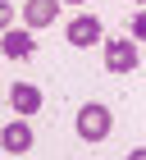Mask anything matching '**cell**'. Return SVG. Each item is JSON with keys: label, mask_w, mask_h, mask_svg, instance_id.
<instances>
[{"label": "cell", "mask_w": 146, "mask_h": 160, "mask_svg": "<svg viewBox=\"0 0 146 160\" xmlns=\"http://www.w3.org/2000/svg\"><path fill=\"white\" fill-rule=\"evenodd\" d=\"M110 128H114V114H110V105H100V101H87L82 110H78V137L82 142H105Z\"/></svg>", "instance_id": "6da1fadb"}, {"label": "cell", "mask_w": 146, "mask_h": 160, "mask_svg": "<svg viewBox=\"0 0 146 160\" xmlns=\"http://www.w3.org/2000/svg\"><path fill=\"white\" fill-rule=\"evenodd\" d=\"M64 37H69L73 50H87V46H100V37H105V23H100L96 14H78L69 28H64Z\"/></svg>", "instance_id": "7a4b0ae2"}, {"label": "cell", "mask_w": 146, "mask_h": 160, "mask_svg": "<svg viewBox=\"0 0 146 160\" xmlns=\"http://www.w3.org/2000/svg\"><path fill=\"white\" fill-rule=\"evenodd\" d=\"M0 50H5V60H32L36 55V37L27 28H5L0 32Z\"/></svg>", "instance_id": "3957f363"}, {"label": "cell", "mask_w": 146, "mask_h": 160, "mask_svg": "<svg viewBox=\"0 0 146 160\" xmlns=\"http://www.w3.org/2000/svg\"><path fill=\"white\" fill-rule=\"evenodd\" d=\"M32 142H36V133L27 128V119H23V114H18L14 123H5V128H0V147L9 151V156H23V151H32Z\"/></svg>", "instance_id": "277c9868"}, {"label": "cell", "mask_w": 146, "mask_h": 160, "mask_svg": "<svg viewBox=\"0 0 146 160\" xmlns=\"http://www.w3.org/2000/svg\"><path fill=\"white\" fill-rule=\"evenodd\" d=\"M105 69L110 73H133L137 69V41H105Z\"/></svg>", "instance_id": "5b68a950"}, {"label": "cell", "mask_w": 146, "mask_h": 160, "mask_svg": "<svg viewBox=\"0 0 146 160\" xmlns=\"http://www.w3.org/2000/svg\"><path fill=\"white\" fill-rule=\"evenodd\" d=\"M9 105H14V114H36L41 110V87H32V82H14L9 87Z\"/></svg>", "instance_id": "8992f818"}, {"label": "cell", "mask_w": 146, "mask_h": 160, "mask_svg": "<svg viewBox=\"0 0 146 160\" xmlns=\"http://www.w3.org/2000/svg\"><path fill=\"white\" fill-rule=\"evenodd\" d=\"M60 18V0H27L23 5V23L27 28H50Z\"/></svg>", "instance_id": "52a82bcc"}, {"label": "cell", "mask_w": 146, "mask_h": 160, "mask_svg": "<svg viewBox=\"0 0 146 160\" xmlns=\"http://www.w3.org/2000/svg\"><path fill=\"white\" fill-rule=\"evenodd\" d=\"M128 37H133V41H146V9H137L133 18H128Z\"/></svg>", "instance_id": "ba28073f"}, {"label": "cell", "mask_w": 146, "mask_h": 160, "mask_svg": "<svg viewBox=\"0 0 146 160\" xmlns=\"http://www.w3.org/2000/svg\"><path fill=\"white\" fill-rule=\"evenodd\" d=\"M5 28H14V5L9 0H0V32H5Z\"/></svg>", "instance_id": "9c48e42d"}, {"label": "cell", "mask_w": 146, "mask_h": 160, "mask_svg": "<svg viewBox=\"0 0 146 160\" xmlns=\"http://www.w3.org/2000/svg\"><path fill=\"white\" fill-rule=\"evenodd\" d=\"M128 160H146V147H133V151H128Z\"/></svg>", "instance_id": "30bf717a"}, {"label": "cell", "mask_w": 146, "mask_h": 160, "mask_svg": "<svg viewBox=\"0 0 146 160\" xmlns=\"http://www.w3.org/2000/svg\"><path fill=\"white\" fill-rule=\"evenodd\" d=\"M60 5H87V0H60Z\"/></svg>", "instance_id": "8fae6325"}, {"label": "cell", "mask_w": 146, "mask_h": 160, "mask_svg": "<svg viewBox=\"0 0 146 160\" xmlns=\"http://www.w3.org/2000/svg\"><path fill=\"white\" fill-rule=\"evenodd\" d=\"M133 5H146V0H133Z\"/></svg>", "instance_id": "7c38bea8"}]
</instances>
